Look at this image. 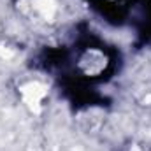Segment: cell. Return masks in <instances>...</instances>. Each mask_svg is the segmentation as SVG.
Here are the masks:
<instances>
[{
	"mask_svg": "<svg viewBox=\"0 0 151 151\" xmlns=\"http://www.w3.org/2000/svg\"><path fill=\"white\" fill-rule=\"evenodd\" d=\"M35 7H37V9L42 12V14H44V16L51 14V12H53V9H55L53 0H35Z\"/></svg>",
	"mask_w": 151,
	"mask_h": 151,
	"instance_id": "1",
	"label": "cell"
}]
</instances>
